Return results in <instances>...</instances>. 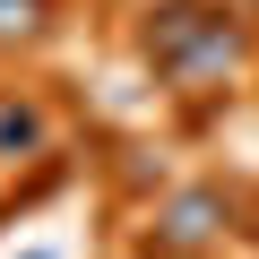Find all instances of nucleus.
Wrapping results in <instances>:
<instances>
[{"label":"nucleus","instance_id":"nucleus-3","mask_svg":"<svg viewBox=\"0 0 259 259\" xmlns=\"http://www.w3.org/2000/svg\"><path fill=\"white\" fill-rule=\"evenodd\" d=\"M26 147H44V112L35 104H0V156H26Z\"/></svg>","mask_w":259,"mask_h":259},{"label":"nucleus","instance_id":"nucleus-4","mask_svg":"<svg viewBox=\"0 0 259 259\" xmlns=\"http://www.w3.org/2000/svg\"><path fill=\"white\" fill-rule=\"evenodd\" d=\"M52 26V0H0V44H26Z\"/></svg>","mask_w":259,"mask_h":259},{"label":"nucleus","instance_id":"nucleus-5","mask_svg":"<svg viewBox=\"0 0 259 259\" xmlns=\"http://www.w3.org/2000/svg\"><path fill=\"white\" fill-rule=\"evenodd\" d=\"M18 259H61V250H18Z\"/></svg>","mask_w":259,"mask_h":259},{"label":"nucleus","instance_id":"nucleus-2","mask_svg":"<svg viewBox=\"0 0 259 259\" xmlns=\"http://www.w3.org/2000/svg\"><path fill=\"white\" fill-rule=\"evenodd\" d=\"M216 225H225V190H207V182H199V190H182V199L156 216V242H164L173 259H190V250H207V242H216Z\"/></svg>","mask_w":259,"mask_h":259},{"label":"nucleus","instance_id":"nucleus-1","mask_svg":"<svg viewBox=\"0 0 259 259\" xmlns=\"http://www.w3.org/2000/svg\"><path fill=\"white\" fill-rule=\"evenodd\" d=\"M139 52L173 78V87H207L242 61V26L216 9V0H156L147 26H139Z\"/></svg>","mask_w":259,"mask_h":259}]
</instances>
